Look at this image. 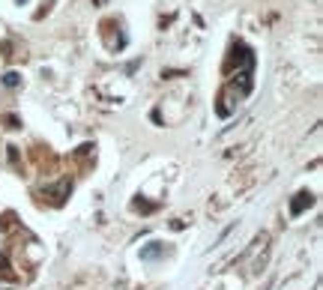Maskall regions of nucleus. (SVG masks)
I'll return each instance as SVG.
<instances>
[{
    "label": "nucleus",
    "instance_id": "obj_1",
    "mask_svg": "<svg viewBox=\"0 0 323 290\" xmlns=\"http://www.w3.org/2000/svg\"><path fill=\"white\" fill-rule=\"evenodd\" d=\"M242 99H245V96H242V93H236V90L228 84V87L222 90V96H219V105H215V111H219V117H231V114L236 111V105H239Z\"/></svg>",
    "mask_w": 323,
    "mask_h": 290
},
{
    "label": "nucleus",
    "instance_id": "obj_2",
    "mask_svg": "<svg viewBox=\"0 0 323 290\" xmlns=\"http://www.w3.org/2000/svg\"><path fill=\"white\" fill-rule=\"evenodd\" d=\"M311 203H314L311 192H299V195H296V201L291 203V215H302V212H305V209H308Z\"/></svg>",
    "mask_w": 323,
    "mask_h": 290
}]
</instances>
